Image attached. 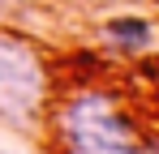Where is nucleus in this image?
I'll use <instances>...</instances> for the list:
<instances>
[{
	"label": "nucleus",
	"instance_id": "1",
	"mask_svg": "<svg viewBox=\"0 0 159 154\" xmlns=\"http://www.w3.org/2000/svg\"><path fill=\"white\" fill-rule=\"evenodd\" d=\"M56 124H60V137H65L69 154H146L129 116L103 90L73 94L60 107Z\"/></svg>",
	"mask_w": 159,
	"mask_h": 154
},
{
	"label": "nucleus",
	"instance_id": "2",
	"mask_svg": "<svg viewBox=\"0 0 159 154\" xmlns=\"http://www.w3.org/2000/svg\"><path fill=\"white\" fill-rule=\"evenodd\" d=\"M48 99V64L34 43L0 30V120L13 128H30Z\"/></svg>",
	"mask_w": 159,
	"mask_h": 154
},
{
	"label": "nucleus",
	"instance_id": "3",
	"mask_svg": "<svg viewBox=\"0 0 159 154\" xmlns=\"http://www.w3.org/2000/svg\"><path fill=\"white\" fill-rule=\"evenodd\" d=\"M103 30H107V39H116L120 47H138L142 51L146 43H151V26L142 22V17H112Z\"/></svg>",
	"mask_w": 159,
	"mask_h": 154
},
{
	"label": "nucleus",
	"instance_id": "4",
	"mask_svg": "<svg viewBox=\"0 0 159 154\" xmlns=\"http://www.w3.org/2000/svg\"><path fill=\"white\" fill-rule=\"evenodd\" d=\"M151 154H159V141H155V150H151Z\"/></svg>",
	"mask_w": 159,
	"mask_h": 154
}]
</instances>
